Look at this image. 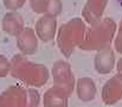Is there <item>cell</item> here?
<instances>
[{
  "mask_svg": "<svg viewBox=\"0 0 122 107\" xmlns=\"http://www.w3.org/2000/svg\"><path fill=\"white\" fill-rule=\"evenodd\" d=\"M10 74L15 80L20 81L27 87H41L44 86L49 77V69L41 63L30 61L25 55L17 54L12 57Z\"/></svg>",
  "mask_w": 122,
  "mask_h": 107,
  "instance_id": "cell-1",
  "label": "cell"
},
{
  "mask_svg": "<svg viewBox=\"0 0 122 107\" xmlns=\"http://www.w3.org/2000/svg\"><path fill=\"white\" fill-rule=\"evenodd\" d=\"M116 31V24L110 18L100 19L98 22L90 25L89 29L85 30L84 38L78 48L82 50H102L106 48H110L112 40Z\"/></svg>",
  "mask_w": 122,
  "mask_h": 107,
  "instance_id": "cell-2",
  "label": "cell"
},
{
  "mask_svg": "<svg viewBox=\"0 0 122 107\" xmlns=\"http://www.w3.org/2000/svg\"><path fill=\"white\" fill-rule=\"evenodd\" d=\"M86 26L82 18H72L63 23L56 34L57 45L65 57H70L74 50L82 43Z\"/></svg>",
  "mask_w": 122,
  "mask_h": 107,
  "instance_id": "cell-3",
  "label": "cell"
},
{
  "mask_svg": "<svg viewBox=\"0 0 122 107\" xmlns=\"http://www.w3.org/2000/svg\"><path fill=\"white\" fill-rule=\"evenodd\" d=\"M51 75L53 79V83L56 86L62 87L69 96L72 94L74 88H75V76L71 69V66L68 61L65 60H58L53 63Z\"/></svg>",
  "mask_w": 122,
  "mask_h": 107,
  "instance_id": "cell-4",
  "label": "cell"
},
{
  "mask_svg": "<svg viewBox=\"0 0 122 107\" xmlns=\"http://www.w3.org/2000/svg\"><path fill=\"white\" fill-rule=\"evenodd\" d=\"M27 101V87L13 84L0 93V107H25Z\"/></svg>",
  "mask_w": 122,
  "mask_h": 107,
  "instance_id": "cell-5",
  "label": "cell"
},
{
  "mask_svg": "<svg viewBox=\"0 0 122 107\" xmlns=\"http://www.w3.org/2000/svg\"><path fill=\"white\" fill-rule=\"evenodd\" d=\"M57 29V20L55 17L49 14H41L39 19L36 22L33 30L38 39H41L44 43H49L56 38Z\"/></svg>",
  "mask_w": 122,
  "mask_h": 107,
  "instance_id": "cell-6",
  "label": "cell"
},
{
  "mask_svg": "<svg viewBox=\"0 0 122 107\" xmlns=\"http://www.w3.org/2000/svg\"><path fill=\"white\" fill-rule=\"evenodd\" d=\"M17 48L20 54L25 56H30L37 52L38 50V37L32 28H24L18 35L15 36Z\"/></svg>",
  "mask_w": 122,
  "mask_h": 107,
  "instance_id": "cell-7",
  "label": "cell"
},
{
  "mask_svg": "<svg viewBox=\"0 0 122 107\" xmlns=\"http://www.w3.org/2000/svg\"><path fill=\"white\" fill-rule=\"evenodd\" d=\"M102 101L108 105H115L122 98V77L119 75L109 79L102 88Z\"/></svg>",
  "mask_w": 122,
  "mask_h": 107,
  "instance_id": "cell-8",
  "label": "cell"
},
{
  "mask_svg": "<svg viewBox=\"0 0 122 107\" xmlns=\"http://www.w3.org/2000/svg\"><path fill=\"white\" fill-rule=\"evenodd\" d=\"M44 107H68L69 94L59 86H52L43 96Z\"/></svg>",
  "mask_w": 122,
  "mask_h": 107,
  "instance_id": "cell-9",
  "label": "cell"
},
{
  "mask_svg": "<svg viewBox=\"0 0 122 107\" xmlns=\"http://www.w3.org/2000/svg\"><path fill=\"white\" fill-rule=\"evenodd\" d=\"M95 70L98 74H109L115 67V54L112 48L98 50L94 60Z\"/></svg>",
  "mask_w": 122,
  "mask_h": 107,
  "instance_id": "cell-10",
  "label": "cell"
},
{
  "mask_svg": "<svg viewBox=\"0 0 122 107\" xmlns=\"http://www.w3.org/2000/svg\"><path fill=\"white\" fill-rule=\"evenodd\" d=\"M1 28L5 34L10 36H17L25 28L24 18L18 11H8L2 17Z\"/></svg>",
  "mask_w": 122,
  "mask_h": 107,
  "instance_id": "cell-11",
  "label": "cell"
},
{
  "mask_svg": "<svg viewBox=\"0 0 122 107\" xmlns=\"http://www.w3.org/2000/svg\"><path fill=\"white\" fill-rule=\"evenodd\" d=\"M107 2L108 0H86L82 12L83 19L90 25L98 22L104 12Z\"/></svg>",
  "mask_w": 122,
  "mask_h": 107,
  "instance_id": "cell-12",
  "label": "cell"
},
{
  "mask_svg": "<svg viewBox=\"0 0 122 107\" xmlns=\"http://www.w3.org/2000/svg\"><path fill=\"white\" fill-rule=\"evenodd\" d=\"M76 93L78 99L83 102H90L95 99L97 88L95 84V81L91 77L84 76L76 81Z\"/></svg>",
  "mask_w": 122,
  "mask_h": 107,
  "instance_id": "cell-13",
  "label": "cell"
},
{
  "mask_svg": "<svg viewBox=\"0 0 122 107\" xmlns=\"http://www.w3.org/2000/svg\"><path fill=\"white\" fill-rule=\"evenodd\" d=\"M31 10L38 14H46L50 7L51 0H29Z\"/></svg>",
  "mask_w": 122,
  "mask_h": 107,
  "instance_id": "cell-14",
  "label": "cell"
},
{
  "mask_svg": "<svg viewBox=\"0 0 122 107\" xmlns=\"http://www.w3.org/2000/svg\"><path fill=\"white\" fill-rule=\"evenodd\" d=\"M41 94L35 87H27V101L25 107H39Z\"/></svg>",
  "mask_w": 122,
  "mask_h": 107,
  "instance_id": "cell-15",
  "label": "cell"
},
{
  "mask_svg": "<svg viewBox=\"0 0 122 107\" xmlns=\"http://www.w3.org/2000/svg\"><path fill=\"white\" fill-rule=\"evenodd\" d=\"M11 71V61L4 56L0 55V77H5Z\"/></svg>",
  "mask_w": 122,
  "mask_h": 107,
  "instance_id": "cell-16",
  "label": "cell"
},
{
  "mask_svg": "<svg viewBox=\"0 0 122 107\" xmlns=\"http://www.w3.org/2000/svg\"><path fill=\"white\" fill-rule=\"evenodd\" d=\"M26 0H2L4 6L8 11H18L25 5Z\"/></svg>",
  "mask_w": 122,
  "mask_h": 107,
  "instance_id": "cell-17",
  "label": "cell"
},
{
  "mask_svg": "<svg viewBox=\"0 0 122 107\" xmlns=\"http://www.w3.org/2000/svg\"><path fill=\"white\" fill-rule=\"evenodd\" d=\"M62 1L61 0H51V2H50V7H49V11H47V13L46 14H49V16H52V17H57V16H59L61 14V12H62Z\"/></svg>",
  "mask_w": 122,
  "mask_h": 107,
  "instance_id": "cell-18",
  "label": "cell"
},
{
  "mask_svg": "<svg viewBox=\"0 0 122 107\" xmlns=\"http://www.w3.org/2000/svg\"><path fill=\"white\" fill-rule=\"evenodd\" d=\"M115 49L117 52L122 54V22L120 24L119 31H117V36L115 37Z\"/></svg>",
  "mask_w": 122,
  "mask_h": 107,
  "instance_id": "cell-19",
  "label": "cell"
},
{
  "mask_svg": "<svg viewBox=\"0 0 122 107\" xmlns=\"http://www.w3.org/2000/svg\"><path fill=\"white\" fill-rule=\"evenodd\" d=\"M116 68H117V71H119L117 75L122 77V57L119 60V62H117V67H116Z\"/></svg>",
  "mask_w": 122,
  "mask_h": 107,
  "instance_id": "cell-20",
  "label": "cell"
}]
</instances>
